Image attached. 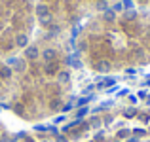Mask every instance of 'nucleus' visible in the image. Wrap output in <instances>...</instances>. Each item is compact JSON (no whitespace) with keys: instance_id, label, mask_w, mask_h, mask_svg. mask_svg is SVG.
<instances>
[{"instance_id":"nucleus-1","label":"nucleus","mask_w":150,"mask_h":142,"mask_svg":"<svg viewBox=\"0 0 150 142\" xmlns=\"http://www.w3.org/2000/svg\"><path fill=\"white\" fill-rule=\"evenodd\" d=\"M55 38L44 32V44H38L40 51L36 57H19L11 63L13 76L19 78V93L10 108L19 116L36 112L55 114L70 108L63 97L67 85L59 80L61 70L70 66V55L63 57L61 49L53 44Z\"/></svg>"},{"instance_id":"nucleus-12","label":"nucleus","mask_w":150,"mask_h":142,"mask_svg":"<svg viewBox=\"0 0 150 142\" xmlns=\"http://www.w3.org/2000/svg\"><path fill=\"white\" fill-rule=\"evenodd\" d=\"M144 102H146V104L150 106V95H148V97H146V98H144Z\"/></svg>"},{"instance_id":"nucleus-15","label":"nucleus","mask_w":150,"mask_h":142,"mask_svg":"<svg viewBox=\"0 0 150 142\" xmlns=\"http://www.w3.org/2000/svg\"><path fill=\"white\" fill-rule=\"evenodd\" d=\"M0 138H2V131H0Z\"/></svg>"},{"instance_id":"nucleus-10","label":"nucleus","mask_w":150,"mask_h":142,"mask_svg":"<svg viewBox=\"0 0 150 142\" xmlns=\"http://www.w3.org/2000/svg\"><path fill=\"white\" fill-rule=\"evenodd\" d=\"M146 97H148L146 91H139V98H146Z\"/></svg>"},{"instance_id":"nucleus-13","label":"nucleus","mask_w":150,"mask_h":142,"mask_svg":"<svg viewBox=\"0 0 150 142\" xmlns=\"http://www.w3.org/2000/svg\"><path fill=\"white\" fill-rule=\"evenodd\" d=\"M146 40H150V29L146 30Z\"/></svg>"},{"instance_id":"nucleus-6","label":"nucleus","mask_w":150,"mask_h":142,"mask_svg":"<svg viewBox=\"0 0 150 142\" xmlns=\"http://www.w3.org/2000/svg\"><path fill=\"white\" fill-rule=\"evenodd\" d=\"M2 66H4V63L0 61V70H2ZM10 84V82H6V80H2V76H0V95L4 93V89H6V85Z\"/></svg>"},{"instance_id":"nucleus-14","label":"nucleus","mask_w":150,"mask_h":142,"mask_svg":"<svg viewBox=\"0 0 150 142\" xmlns=\"http://www.w3.org/2000/svg\"><path fill=\"white\" fill-rule=\"evenodd\" d=\"M146 84H148V85H150V76H148V82H146Z\"/></svg>"},{"instance_id":"nucleus-17","label":"nucleus","mask_w":150,"mask_h":142,"mask_svg":"<svg viewBox=\"0 0 150 142\" xmlns=\"http://www.w3.org/2000/svg\"><path fill=\"white\" fill-rule=\"evenodd\" d=\"M146 142H150V140H146Z\"/></svg>"},{"instance_id":"nucleus-9","label":"nucleus","mask_w":150,"mask_h":142,"mask_svg":"<svg viewBox=\"0 0 150 142\" xmlns=\"http://www.w3.org/2000/svg\"><path fill=\"white\" fill-rule=\"evenodd\" d=\"M55 142H67V136L65 135H59L57 138H55Z\"/></svg>"},{"instance_id":"nucleus-16","label":"nucleus","mask_w":150,"mask_h":142,"mask_svg":"<svg viewBox=\"0 0 150 142\" xmlns=\"http://www.w3.org/2000/svg\"><path fill=\"white\" fill-rule=\"evenodd\" d=\"M148 133H150V127H148Z\"/></svg>"},{"instance_id":"nucleus-4","label":"nucleus","mask_w":150,"mask_h":142,"mask_svg":"<svg viewBox=\"0 0 150 142\" xmlns=\"http://www.w3.org/2000/svg\"><path fill=\"white\" fill-rule=\"evenodd\" d=\"M131 136H133L131 129H120V131L116 133V138L118 140H127V138H131Z\"/></svg>"},{"instance_id":"nucleus-2","label":"nucleus","mask_w":150,"mask_h":142,"mask_svg":"<svg viewBox=\"0 0 150 142\" xmlns=\"http://www.w3.org/2000/svg\"><path fill=\"white\" fill-rule=\"evenodd\" d=\"M34 19V0H0V53L25 49Z\"/></svg>"},{"instance_id":"nucleus-7","label":"nucleus","mask_w":150,"mask_h":142,"mask_svg":"<svg viewBox=\"0 0 150 142\" xmlns=\"http://www.w3.org/2000/svg\"><path fill=\"white\" fill-rule=\"evenodd\" d=\"M131 133H133V136H135V138H141V136H144L148 131H144V129H133Z\"/></svg>"},{"instance_id":"nucleus-8","label":"nucleus","mask_w":150,"mask_h":142,"mask_svg":"<svg viewBox=\"0 0 150 142\" xmlns=\"http://www.w3.org/2000/svg\"><path fill=\"white\" fill-rule=\"evenodd\" d=\"M124 116L127 117V120H129V117H135V116H137V108H127V110L124 112Z\"/></svg>"},{"instance_id":"nucleus-11","label":"nucleus","mask_w":150,"mask_h":142,"mask_svg":"<svg viewBox=\"0 0 150 142\" xmlns=\"http://www.w3.org/2000/svg\"><path fill=\"white\" fill-rule=\"evenodd\" d=\"M125 142H139V138H135V136H131V138H127Z\"/></svg>"},{"instance_id":"nucleus-5","label":"nucleus","mask_w":150,"mask_h":142,"mask_svg":"<svg viewBox=\"0 0 150 142\" xmlns=\"http://www.w3.org/2000/svg\"><path fill=\"white\" fill-rule=\"evenodd\" d=\"M89 125H91L93 129H97V127H101L103 125V117H99V116H93L91 120H89Z\"/></svg>"},{"instance_id":"nucleus-3","label":"nucleus","mask_w":150,"mask_h":142,"mask_svg":"<svg viewBox=\"0 0 150 142\" xmlns=\"http://www.w3.org/2000/svg\"><path fill=\"white\" fill-rule=\"evenodd\" d=\"M112 0H34V17L44 32L59 36L65 25H72L88 8L106 11Z\"/></svg>"}]
</instances>
